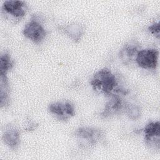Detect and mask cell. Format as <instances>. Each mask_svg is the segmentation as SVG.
<instances>
[{
  "label": "cell",
  "instance_id": "obj_1",
  "mask_svg": "<svg viewBox=\"0 0 160 160\" xmlns=\"http://www.w3.org/2000/svg\"><path fill=\"white\" fill-rule=\"evenodd\" d=\"M90 84L94 91L100 92L106 96L113 94H126L125 90L118 86L115 75L108 68H102L94 74Z\"/></svg>",
  "mask_w": 160,
  "mask_h": 160
},
{
  "label": "cell",
  "instance_id": "obj_2",
  "mask_svg": "<svg viewBox=\"0 0 160 160\" xmlns=\"http://www.w3.org/2000/svg\"><path fill=\"white\" fill-rule=\"evenodd\" d=\"M74 136L78 139L79 145L91 147L100 141L103 136V132L99 129L82 127L74 131Z\"/></svg>",
  "mask_w": 160,
  "mask_h": 160
},
{
  "label": "cell",
  "instance_id": "obj_3",
  "mask_svg": "<svg viewBox=\"0 0 160 160\" xmlns=\"http://www.w3.org/2000/svg\"><path fill=\"white\" fill-rule=\"evenodd\" d=\"M27 9L24 1H6L2 6V13L6 19L16 23L25 16Z\"/></svg>",
  "mask_w": 160,
  "mask_h": 160
},
{
  "label": "cell",
  "instance_id": "obj_4",
  "mask_svg": "<svg viewBox=\"0 0 160 160\" xmlns=\"http://www.w3.org/2000/svg\"><path fill=\"white\" fill-rule=\"evenodd\" d=\"M48 111L59 121H67L75 115L74 105L68 101H58L50 104Z\"/></svg>",
  "mask_w": 160,
  "mask_h": 160
},
{
  "label": "cell",
  "instance_id": "obj_5",
  "mask_svg": "<svg viewBox=\"0 0 160 160\" xmlns=\"http://www.w3.org/2000/svg\"><path fill=\"white\" fill-rule=\"evenodd\" d=\"M158 55L159 52L156 49H141L137 54L135 62L143 69H155L158 65Z\"/></svg>",
  "mask_w": 160,
  "mask_h": 160
},
{
  "label": "cell",
  "instance_id": "obj_6",
  "mask_svg": "<svg viewBox=\"0 0 160 160\" xmlns=\"http://www.w3.org/2000/svg\"><path fill=\"white\" fill-rule=\"evenodd\" d=\"M23 35L36 44L41 43L46 36L47 32L42 25L36 19H32L24 26Z\"/></svg>",
  "mask_w": 160,
  "mask_h": 160
},
{
  "label": "cell",
  "instance_id": "obj_7",
  "mask_svg": "<svg viewBox=\"0 0 160 160\" xmlns=\"http://www.w3.org/2000/svg\"><path fill=\"white\" fill-rule=\"evenodd\" d=\"M110 97V99L106 103L103 111L100 115L103 118H107L115 114L125 111L128 104L122 99L119 94H113Z\"/></svg>",
  "mask_w": 160,
  "mask_h": 160
},
{
  "label": "cell",
  "instance_id": "obj_8",
  "mask_svg": "<svg viewBox=\"0 0 160 160\" xmlns=\"http://www.w3.org/2000/svg\"><path fill=\"white\" fill-rule=\"evenodd\" d=\"M146 144L150 148L159 149L160 124L159 121L149 122L143 129Z\"/></svg>",
  "mask_w": 160,
  "mask_h": 160
},
{
  "label": "cell",
  "instance_id": "obj_9",
  "mask_svg": "<svg viewBox=\"0 0 160 160\" xmlns=\"http://www.w3.org/2000/svg\"><path fill=\"white\" fill-rule=\"evenodd\" d=\"M139 45L134 42H130L124 46L119 52V58L126 65H129L135 61L138 52L139 51Z\"/></svg>",
  "mask_w": 160,
  "mask_h": 160
},
{
  "label": "cell",
  "instance_id": "obj_10",
  "mask_svg": "<svg viewBox=\"0 0 160 160\" xmlns=\"http://www.w3.org/2000/svg\"><path fill=\"white\" fill-rule=\"evenodd\" d=\"M2 140L9 148L16 150L20 143L19 132L14 128H8L3 133Z\"/></svg>",
  "mask_w": 160,
  "mask_h": 160
},
{
  "label": "cell",
  "instance_id": "obj_11",
  "mask_svg": "<svg viewBox=\"0 0 160 160\" xmlns=\"http://www.w3.org/2000/svg\"><path fill=\"white\" fill-rule=\"evenodd\" d=\"M0 101L1 107H6L9 104V86L7 75L0 74Z\"/></svg>",
  "mask_w": 160,
  "mask_h": 160
},
{
  "label": "cell",
  "instance_id": "obj_12",
  "mask_svg": "<svg viewBox=\"0 0 160 160\" xmlns=\"http://www.w3.org/2000/svg\"><path fill=\"white\" fill-rule=\"evenodd\" d=\"M64 31L74 42H78L81 39L84 32L82 26L76 23L66 26L64 28Z\"/></svg>",
  "mask_w": 160,
  "mask_h": 160
},
{
  "label": "cell",
  "instance_id": "obj_13",
  "mask_svg": "<svg viewBox=\"0 0 160 160\" xmlns=\"http://www.w3.org/2000/svg\"><path fill=\"white\" fill-rule=\"evenodd\" d=\"M14 66V62L8 52L1 54L0 59V74L7 75Z\"/></svg>",
  "mask_w": 160,
  "mask_h": 160
},
{
  "label": "cell",
  "instance_id": "obj_14",
  "mask_svg": "<svg viewBox=\"0 0 160 160\" xmlns=\"http://www.w3.org/2000/svg\"><path fill=\"white\" fill-rule=\"evenodd\" d=\"M125 111L128 117L131 119H136L139 118L141 114L140 108L136 105L128 104Z\"/></svg>",
  "mask_w": 160,
  "mask_h": 160
},
{
  "label": "cell",
  "instance_id": "obj_15",
  "mask_svg": "<svg viewBox=\"0 0 160 160\" xmlns=\"http://www.w3.org/2000/svg\"><path fill=\"white\" fill-rule=\"evenodd\" d=\"M148 31L158 39H159L160 34V28H159V22H155L148 27Z\"/></svg>",
  "mask_w": 160,
  "mask_h": 160
}]
</instances>
